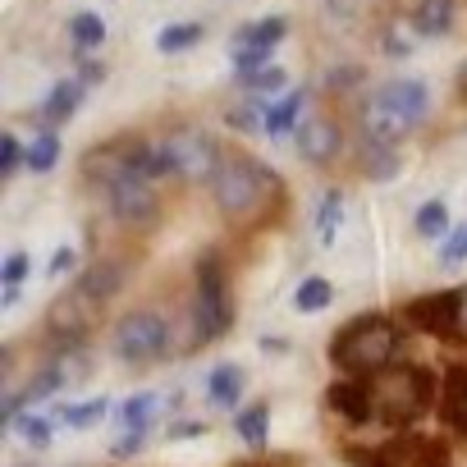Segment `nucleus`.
<instances>
[{"label": "nucleus", "mask_w": 467, "mask_h": 467, "mask_svg": "<svg viewBox=\"0 0 467 467\" xmlns=\"http://www.w3.org/2000/svg\"><path fill=\"white\" fill-rule=\"evenodd\" d=\"M426 106H431L426 83H417V78H394V83H385V88L367 101V110H362L367 142L389 151L408 129H417V124L426 119Z\"/></svg>", "instance_id": "f257e3e1"}, {"label": "nucleus", "mask_w": 467, "mask_h": 467, "mask_svg": "<svg viewBox=\"0 0 467 467\" xmlns=\"http://www.w3.org/2000/svg\"><path fill=\"white\" fill-rule=\"evenodd\" d=\"M88 170L106 183V197H110V206H115V215H119L124 224H142V220H151L156 197H151V188H147V174L133 165L129 147H115V151H97V156H88Z\"/></svg>", "instance_id": "f03ea898"}, {"label": "nucleus", "mask_w": 467, "mask_h": 467, "mask_svg": "<svg viewBox=\"0 0 467 467\" xmlns=\"http://www.w3.org/2000/svg\"><path fill=\"white\" fill-rule=\"evenodd\" d=\"M367 389H371V408H376L380 421L408 426V421H417V417L431 408L435 380H431V371H421V367H389V371L371 376Z\"/></svg>", "instance_id": "7ed1b4c3"}, {"label": "nucleus", "mask_w": 467, "mask_h": 467, "mask_svg": "<svg viewBox=\"0 0 467 467\" xmlns=\"http://www.w3.org/2000/svg\"><path fill=\"white\" fill-rule=\"evenodd\" d=\"M394 348H399V330H394V321H385V317H358V321L335 339L330 358H335L344 371H353V376L367 380V376L389 371Z\"/></svg>", "instance_id": "20e7f679"}, {"label": "nucleus", "mask_w": 467, "mask_h": 467, "mask_svg": "<svg viewBox=\"0 0 467 467\" xmlns=\"http://www.w3.org/2000/svg\"><path fill=\"white\" fill-rule=\"evenodd\" d=\"M266 188H271V170L257 165V161H248V156H224L220 174L211 179V192H215L220 211H229V215L257 211V202H262Z\"/></svg>", "instance_id": "39448f33"}, {"label": "nucleus", "mask_w": 467, "mask_h": 467, "mask_svg": "<svg viewBox=\"0 0 467 467\" xmlns=\"http://www.w3.org/2000/svg\"><path fill=\"white\" fill-rule=\"evenodd\" d=\"M161 165H165V174H174V179L202 183V179H215V174H220L224 156H220V147H215L206 133L183 129V133H170V138L161 142Z\"/></svg>", "instance_id": "423d86ee"}, {"label": "nucleus", "mask_w": 467, "mask_h": 467, "mask_svg": "<svg viewBox=\"0 0 467 467\" xmlns=\"http://www.w3.org/2000/svg\"><path fill=\"white\" fill-rule=\"evenodd\" d=\"M165 321L156 317V312H133V317H124L119 326H115V353L124 358V362H151V358H161L165 353Z\"/></svg>", "instance_id": "0eeeda50"}, {"label": "nucleus", "mask_w": 467, "mask_h": 467, "mask_svg": "<svg viewBox=\"0 0 467 467\" xmlns=\"http://www.w3.org/2000/svg\"><path fill=\"white\" fill-rule=\"evenodd\" d=\"M229 326V303H224V280L215 275V266H202V285H197V303H192V344H206L215 335H224Z\"/></svg>", "instance_id": "6e6552de"}, {"label": "nucleus", "mask_w": 467, "mask_h": 467, "mask_svg": "<svg viewBox=\"0 0 467 467\" xmlns=\"http://www.w3.org/2000/svg\"><path fill=\"white\" fill-rule=\"evenodd\" d=\"M367 467H449V453L435 440L403 435V440H389L385 449H376L367 458Z\"/></svg>", "instance_id": "1a4fd4ad"}, {"label": "nucleus", "mask_w": 467, "mask_h": 467, "mask_svg": "<svg viewBox=\"0 0 467 467\" xmlns=\"http://www.w3.org/2000/svg\"><path fill=\"white\" fill-rule=\"evenodd\" d=\"M97 312H101V303H97L83 285H74L69 294L56 298V307H51V330H56L60 339H78V335L97 321Z\"/></svg>", "instance_id": "9d476101"}, {"label": "nucleus", "mask_w": 467, "mask_h": 467, "mask_svg": "<svg viewBox=\"0 0 467 467\" xmlns=\"http://www.w3.org/2000/svg\"><path fill=\"white\" fill-rule=\"evenodd\" d=\"M440 417L467 435V367H453L444 376V389H440Z\"/></svg>", "instance_id": "9b49d317"}, {"label": "nucleus", "mask_w": 467, "mask_h": 467, "mask_svg": "<svg viewBox=\"0 0 467 467\" xmlns=\"http://www.w3.org/2000/svg\"><path fill=\"white\" fill-rule=\"evenodd\" d=\"M298 151H303L307 161H330V156L339 151V129H335L330 119H307V124L298 129Z\"/></svg>", "instance_id": "f8f14e48"}, {"label": "nucleus", "mask_w": 467, "mask_h": 467, "mask_svg": "<svg viewBox=\"0 0 467 467\" xmlns=\"http://www.w3.org/2000/svg\"><path fill=\"white\" fill-rule=\"evenodd\" d=\"M326 403H330L335 412H344L348 421H367V417H376L367 380H362V385H335V389L326 394Z\"/></svg>", "instance_id": "ddd939ff"}, {"label": "nucleus", "mask_w": 467, "mask_h": 467, "mask_svg": "<svg viewBox=\"0 0 467 467\" xmlns=\"http://www.w3.org/2000/svg\"><path fill=\"white\" fill-rule=\"evenodd\" d=\"M206 394H211V403L215 408H234V403H239V394H244V371L239 367H215L211 371V380H206Z\"/></svg>", "instance_id": "4468645a"}, {"label": "nucleus", "mask_w": 467, "mask_h": 467, "mask_svg": "<svg viewBox=\"0 0 467 467\" xmlns=\"http://www.w3.org/2000/svg\"><path fill=\"white\" fill-rule=\"evenodd\" d=\"M151 417H156V394H133V399L119 408V421H124V431H129L133 440H147Z\"/></svg>", "instance_id": "2eb2a0df"}, {"label": "nucleus", "mask_w": 467, "mask_h": 467, "mask_svg": "<svg viewBox=\"0 0 467 467\" xmlns=\"http://www.w3.org/2000/svg\"><path fill=\"white\" fill-rule=\"evenodd\" d=\"M453 24V0H421L417 5V33L435 37V33H449Z\"/></svg>", "instance_id": "dca6fc26"}, {"label": "nucleus", "mask_w": 467, "mask_h": 467, "mask_svg": "<svg viewBox=\"0 0 467 467\" xmlns=\"http://www.w3.org/2000/svg\"><path fill=\"white\" fill-rule=\"evenodd\" d=\"M78 97H83V83H56L51 88V97H47V106H42V119H65V115H74L78 110Z\"/></svg>", "instance_id": "f3484780"}, {"label": "nucleus", "mask_w": 467, "mask_h": 467, "mask_svg": "<svg viewBox=\"0 0 467 467\" xmlns=\"http://www.w3.org/2000/svg\"><path fill=\"white\" fill-rule=\"evenodd\" d=\"M339 206H344V192L330 188V192L321 197V211H317V234H321V244H326V248L335 244V229H339V215H344Z\"/></svg>", "instance_id": "a211bd4d"}, {"label": "nucleus", "mask_w": 467, "mask_h": 467, "mask_svg": "<svg viewBox=\"0 0 467 467\" xmlns=\"http://www.w3.org/2000/svg\"><path fill=\"white\" fill-rule=\"evenodd\" d=\"M78 285H83V289H88V294H92L97 303H106V298H110V294L119 289V266L101 262V266H92V271H88V275H83Z\"/></svg>", "instance_id": "6ab92c4d"}, {"label": "nucleus", "mask_w": 467, "mask_h": 467, "mask_svg": "<svg viewBox=\"0 0 467 467\" xmlns=\"http://www.w3.org/2000/svg\"><path fill=\"white\" fill-rule=\"evenodd\" d=\"M330 298H335L330 280L312 275V280H303V289L294 294V307H298V312H321V307H330Z\"/></svg>", "instance_id": "aec40b11"}, {"label": "nucleus", "mask_w": 467, "mask_h": 467, "mask_svg": "<svg viewBox=\"0 0 467 467\" xmlns=\"http://www.w3.org/2000/svg\"><path fill=\"white\" fill-rule=\"evenodd\" d=\"M266 426H271V408H266V403L248 408V412L239 417V435H244V444L262 449V444H266Z\"/></svg>", "instance_id": "412c9836"}, {"label": "nucleus", "mask_w": 467, "mask_h": 467, "mask_svg": "<svg viewBox=\"0 0 467 467\" xmlns=\"http://www.w3.org/2000/svg\"><path fill=\"white\" fill-rule=\"evenodd\" d=\"M285 37V19H262V24H253V28H244L239 33V42H234V47H275Z\"/></svg>", "instance_id": "4be33fe9"}, {"label": "nucleus", "mask_w": 467, "mask_h": 467, "mask_svg": "<svg viewBox=\"0 0 467 467\" xmlns=\"http://www.w3.org/2000/svg\"><path fill=\"white\" fill-rule=\"evenodd\" d=\"M10 426H15V435H19L24 444H33V449H47V444H51V421H47V417H24V412H19Z\"/></svg>", "instance_id": "5701e85b"}, {"label": "nucleus", "mask_w": 467, "mask_h": 467, "mask_svg": "<svg viewBox=\"0 0 467 467\" xmlns=\"http://www.w3.org/2000/svg\"><path fill=\"white\" fill-rule=\"evenodd\" d=\"M69 37H74V47H97V42L106 37V24H101L92 10H83V15H74V24H69Z\"/></svg>", "instance_id": "b1692460"}, {"label": "nucleus", "mask_w": 467, "mask_h": 467, "mask_svg": "<svg viewBox=\"0 0 467 467\" xmlns=\"http://www.w3.org/2000/svg\"><path fill=\"white\" fill-rule=\"evenodd\" d=\"M298 115H303V92H294V97H285L280 106H271V115H266V133H285V129H294Z\"/></svg>", "instance_id": "393cba45"}, {"label": "nucleus", "mask_w": 467, "mask_h": 467, "mask_svg": "<svg viewBox=\"0 0 467 467\" xmlns=\"http://www.w3.org/2000/svg\"><path fill=\"white\" fill-rule=\"evenodd\" d=\"M106 408H110L106 399H92V403H74V408H60V421H65V426H74V431H83V426H97Z\"/></svg>", "instance_id": "a878e982"}, {"label": "nucleus", "mask_w": 467, "mask_h": 467, "mask_svg": "<svg viewBox=\"0 0 467 467\" xmlns=\"http://www.w3.org/2000/svg\"><path fill=\"white\" fill-rule=\"evenodd\" d=\"M197 37H202V28H197V24H170V28L156 37V47L170 56V51H183V47H192Z\"/></svg>", "instance_id": "bb28decb"}, {"label": "nucleus", "mask_w": 467, "mask_h": 467, "mask_svg": "<svg viewBox=\"0 0 467 467\" xmlns=\"http://www.w3.org/2000/svg\"><path fill=\"white\" fill-rule=\"evenodd\" d=\"M56 156H60V138H56V133H42V138L33 142V151H28V165H33L37 174H47V170L56 165Z\"/></svg>", "instance_id": "cd10ccee"}, {"label": "nucleus", "mask_w": 467, "mask_h": 467, "mask_svg": "<svg viewBox=\"0 0 467 467\" xmlns=\"http://www.w3.org/2000/svg\"><path fill=\"white\" fill-rule=\"evenodd\" d=\"M449 224V211H444V202H426L421 211H417V234H426V239H435V234Z\"/></svg>", "instance_id": "c85d7f7f"}, {"label": "nucleus", "mask_w": 467, "mask_h": 467, "mask_svg": "<svg viewBox=\"0 0 467 467\" xmlns=\"http://www.w3.org/2000/svg\"><path fill=\"white\" fill-rule=\"evenodd\" d=\"M458 262H467V224L453 234V239L444 244V253H440V266H458Z\"/></svg>", "instance_id": "c756f323"}, {"label": "nucleus", "mask_w": 467, "mask_h": 467, "mask_svg": "<svg viewBox=\"0 0 467 467\" xmlns=\"http://www.w3.org/2000/svg\"><path fill=\"white\" fill-rule=\"evenodd\" d=\"M19 170V138H0V174H15Z\"/></svg>", "instance_id": "7c9ffc66"}, {"label": "nucleus", "mask_w": 467, "mask_h": 467, "mask_svg": "<svg viewBox=\"0 0 467 467\" xmlns=\"http://www.w3.org/2000/svg\"><path fill=\"white\" fill-rule=\"evenodd\" d=\"M28 275V257L24 253H15L10 262H5V275H0V280H5V289H19V280Z\"/></svg>", "instance_id": "2f4dec72"}, {"label": "nucleus", "mask_w": 467, "mask_h": 467, "mask_svg": "<svg viewBox=\"0 0 467 467\" xmlns=\"http://www.w3.org/2000/svg\"><path fill=\"white\" fill-rule=\"evenodd\" d=\"M449 335L467 339V289H458V294H453V330H449Z\"/></svg>", "instance_id": "473e14b6"}, {"label": "nucleus", "mask_w": 467, "mask_h": 467, "mask_svg": "<svg viewBox=\"0 0 467 467\" xmlns=\"http://www.w3.org/2000/svg\"><path fill=\"white\" fill-rule=\"evenodd\" d=\"M248 88H257V92H271V88H280L285 83V74L280 69H266V74H253V78H244Z\"/></svg>", "instance_id": "72a5a7b5"}, {"label": "nucleus", "mask_w": 467, "mask_h": 467, "mask_svg": "<svg viewBox=\"0 0 467 467\" xmlns=\"http://www.w3.org/2000/svg\"><path fill=\"white\" fill-rule=\"evenodd\" d=\"M202 431H206L202 421H179V426L170 431V440H192V435H202Z\"/></svg>", "instance_id": "f704fd0d"}, {"label": "nucleus", "mask_w": 467, "mask_h": 467, "mask_svg": "<svg viewBox=\"0 0 467 467\" xmlns=\"http://www.w3.org/2000/svg\"><path fill=\"white\" fill-rule=\"evenodd\" d=\"M69 262H74V248H60V253H56V262H51V275H65V271H69Z\"/></svg>", "instance_id": "c9c22d12"}, {"label": "nucleus", "mask_w": 467, "mask_h": 467, "mask_svg": "<svg viewBox=\"0 0 467 467\" xmlns=\"http://www.w3.org/2000/svg\"><path fill=\"white\" fill-rule=\"evenodd\" d=\"M83 78H88V83H97V78H101V65H97V60H88V69H83Z\"/></svg>", "instance_id": "e433bc0d"}, {"label": "nucleus", "mask_w": 467, "mask_h": 467, "mask_svg": "<svg viewBox=\"0 0 467 467\" xmlns=\"http://www.w3.org/2000/svg\"><path fill=\"white\" fill-rule=\"evenodd\" d=\"M458 92H462V101H467V60H462V69H458Z\"/></svg>", "instance_id": "4c0bfd02"}, {"label": "nucleus", "mask_w": 467, "mask_h": 467, "mask_svg": "<svg viewBox=\"0 0 467 467\" xmlns=\"http://www.w3.org/2000/svg\"><path fill=\"white\" fill-rule=\"evenodd\" d=\"M330 5H335V10H344V15H348V10H353V5H358V0H330Z\"/></svg>", "instance_id": "58836bf2"}]
</instances>
